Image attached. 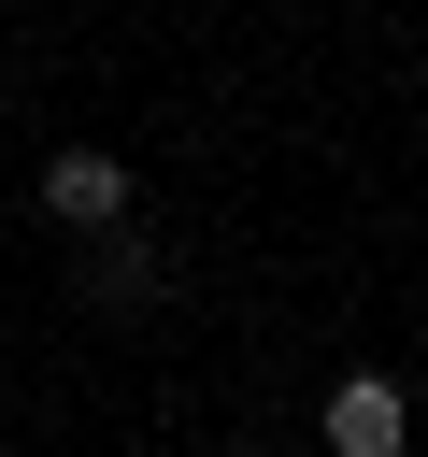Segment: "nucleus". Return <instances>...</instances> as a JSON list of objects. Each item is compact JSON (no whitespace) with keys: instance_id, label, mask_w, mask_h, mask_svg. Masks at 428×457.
I'll return each mask as SVG.
<instances>
[{"instance_id":"nucleus-1","label":"nucleus","mask_w":428,"mask_h":457,"mask_svg":"<svg viewBox=\"0 0 428 457\" xmlns=\"http://www.w3.org/2000/svg\"><path fill=\"white\" fill-rule=\"evenodd\" d=\"M399 443H414L399 371H342V386H328V457H399Z\"/></svg>"},{"instance_id":"nucleus-2","label":"nucleus","mask_w":428,"mask_h":457,"mask_svg":"<svg viewBox=\"0 0 428 457\" xmlns=\"http://www.w3.org/2000/svg\"><path fill=\"white\" fill-rule=\"evenodd\" d=\"M43 214L57 228H128V157H100V143L43 157Z\"/></svg>"}]
</instances>
